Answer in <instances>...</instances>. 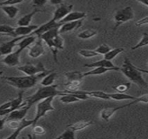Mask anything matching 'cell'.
I'll return each instance as SVG.
<instances>
[{
	"mask_svg": "<svg viewBox=\"0 0 148 139\" xmlns=\"http://www.w3.org/2000/svg\"><path fill=\"white\" fill-rule=\"evenodd\" d=\"M51 71H46L41 73H38L37 75L33 76H24V77H4V80L10 85L19 89V90H27L30 88L34 87L37 83L41 80L44 77H45L48 73H50Z\"/></svg>",
	"mask_w": 148,
	"mask_h": 139,
	"instance_id": "6da1fadb",
	"label": "cell"
},
{
	"mask_svg": "<svg viewBox=\"0 0 148 139\" xmlns=\"http://www.w3.org/2000/svg\"><path fill=\"white\" fill-rule=\"evenodd\" d=\"M120 72L128 78L131 82L135 84L140 88L146 89L148 88V84L145 82V80L143 78L142 72L138 71V67L134 66L129 58L125 57L124 60V63L122 66L120 67Z\"/></svg>",
	"mask_w": 148,
	"mask_h": 139,
	"instance_id": "7a4b0ae2",
	"label": "cell"
},
{
	"mask_svg": "<svg viewBox=\"0 0 148 139\" xmlns=\"http://www.w3.org/2000/svg\"><path fill=\"white\" fill-rule=\"evenodd\" d=\"M39 37L44 42H45V44H47V46L50 48L51 51L53 54L55 62H58V50H63L64 44V41L59 34V28H55L51 31H48L45 33L42 34Z\"/></svg>",
	"mask_w": 148,
	"mask_h": 139,
	"instance_id": "3957f363",
	"label": "cell"
},
{
	"mask_svg": "<svg viewBox=\"0 0 148 139\" xmlns=\"http://www.w3.org/2000/svg\"><path fill=\"white\" fill-rule=\"evenodd\" d=\"M58 84H52L50 86H41L38 89V91L32 94V96L28 97L25 100V105L29 106L30 108L38 102L50 97H56L60 96L62 91H58Z\"/></svg>",
	"mask_w": 148,
	"mask_h": 139,
	"instance_id": "277c9868",
	"label": "cell"
},
{
	"mask_svg": "<svg viewBox=\"0 0 148 139\" xmlns=\"http://www.w3.org/2000/svg\"><path fill=\"white\" fill-rule=\"evenodd\" d=\"M55 97H47L37 104V110H36V115L35 117L33 118L34 120V125L37 124L38 120L45 117L48 112L55 110V108L52 105V101Z\"/></svg>",
	"mask_w": 148,
	"mask_h": 139,
	"instance_id": "5b68a950",
	"label": "cell"
},
{
	"mask_svg": "<svg viewBox=\"0 0 148 139\" xmlns=\"http://www.w3.org/2000/svg\"><path fill=\"white\" fill-rule=\"evenodd\" d=\"M64 77L66 78V83L64 84L65 90L68 91H76L79 90L82 84V80L84 78L83 73L80 72H70L64 73Z\"/></svg>",
	"mask_w": 148,
	"mask_h": 139,
	"instance_id": "8992f818",
	"label": "cell"
},
{
	"mask_svg": "<svg viewBox=\"0 0 148 139\" xmlns=\"http://www.w3.org/2000/svg\"><path fill=\"white\" fill-rule=\"evenodd\" d=\"M133 18H134V12L131 6H126L123 9L117 11L113 16V20L115 23L113 31H116L121 25Z\"/></svg>",
	"mask_w": 148,
	"mask_h": 139,
	"instance_id": "52a82bcc",
	"label": "cell"
},
{
	"mask_svg": "<svg viewBox=\"0 0 148 139\" xmlns=\"http://www.w3.org/2000/svg\"><path fill=\"white\" fill-rule=\"evenodd\" d=\"M18 70L20 72H22L23 73H25V75H28V76L37 75L38 73L48 71V70H46L41 63H38L36 65L27 63V64H24L21 66H18Z\"/></svg>",
	"mask_w": 148,
	"mask_h": 139,
	"instance_id": "ba28073f",
	"label": "cell"
},
{
	"mask_svg": "<svg viewBox=\"0 0 148 139\" xmlns=\"http://www.w3.org/2000/svg\"><path fill=\"white\" fill-rule=\"evenodd\" d=\"M72 8L73 5L68 4H61L58 5V7L53 12V17L51 19L56 22H60L64 18H65L70 12H72Z\"/></svg>",
	"mask_w": 148,
	"mask_h": 139,
	"instance_id": "9c48e42d",
	"label": "cell"
},
{
	"mask_svg": "<svg viewBox=\"0 0 148 139\" xmlns=\"http://www.w3.org/2000/svg\"><path fill=\"white\" fill-rule=\"evenodd\" d=\"M26 36H22V37H14L13 39L8 41V42H5V43H3L0 44V57L1 56H7L9 54H11L14 49L15 46H17L18 43L23 39Z\"/></svg>",
	"mask_w": 148,
	"mask_h": 139,
	"instance_id": "30bf717a",
	"label": "cell"
},
{
	"mask_svg": "<svg viewBox=\"0 0 148 139\" xmlns=\"http://www.w3.org/2000/svg\"><path fill=\"white\" fill-rule=\"evenodd\" d=\"M62 25L63 24H61L60 22H56V21L51 19L47 23L38 26V28L37 30H35L31 35H34V36H37L38 37H39L42 34L45 33L48 31H51V30L55 29V28H60Z\"/></svg>",
	"mask_w": 148,
	"mask_h": 139,
	"instance_id": "8fae6325",
	"label": "cell"
},
{
	"mask_svg": "<svg viewBox=\"0 0 148 139\" xmlns=\"http://www.w3.org/2000/svg\"><path fill=\"white\" fill-rule=\"evenodd\" d=\"M45 48L43 45V40L38 37L37 41H35L30 47L28 50V54L32 58H38L40 56L45 54Z\"/></svg>",
	"mask_w": 148,
	"mask_h": 139,
	"instance_id": "7c38bea8",
	"label": "cell"
},
{
	"mask_svg": "<svg viewBox=\"0 0 148 139\" xmlns=\"http://www.w3.org/2000/svg\"><path fill=\"white\" fill-rule=\"evenodd\" d=\"M20 54H21V51L19 50H16L15 52H12L11 54L7 55L5 57V58L2 60V62L9 66V67H18L19 66V63H20Z\"/></svg>",
	"mask_w": 148,
	"mask_h": 139,
	"instance_id": "4fadbf2b",
	"label": "cell"
},
{
	"mask_svg": "<svg viewBox=\"0 0 148 139\" xmlns=\"http://www.w3.org/2000/svg\"><path fill=\"white\" fill-rule=\"evenodd\" d=\"M31 108L27 105H24L13 111H12L8 116H7V119L8 120H18V121H21L22 119H24L28 112V110Z\"/></svg>",
	"mask_w": 148,
	"mask_h": 139,
	"instance_id": "5bb4252c",
	"label": "cell"
},
{
	"mask_svg": "<svg viewBox=\"0 0 148 139\" xmlns=\"http://www.w3.org/2000/svg\"><path fill=\"white\" fill-rule=\"evenodd\" d=\"M34 125V120L33 119H27V118H24L20 121V123H19V126L17 129L14 130L13 133H12L10 136H8L6 138L7 139H10V138H17L18 136V135L20 134V132L25 129V128H28L30 126H33Z\"/></svg>",
	"mask_w": 148,
	"mask_h": 139,
	"instance_id": "9a60e30c",
	"label": "cell"
},
{
	"mask_svg": "<svg viewBox=\"0 0 148 139\" xmlns=\"http://www.w3.org/2000/svg\"><path fill=\"white\" fill-rule=\"evenodd\" d=\"M111 71H115V72H120V68L117 67V68H106V67H95L91 71L83 73L84 77H87V76H99V75H103L108 72Z\"/></svg>",
	"mask_w": 148,
	"mask_h": 139,
	"instance_id": "2e32d148",
	"label": "cell"
},
{
	"mask_svg": "<svg viewBox=\"0 0 148 139\" xmlns=\"http://www.w3.org/2000/svg\"><path fill=\"white\" fill-rule=\"evenodd\" d=\"M82 21H83V19L77 20V21H72V22H67V23L63 24L61 25V27L59 28V34L73 31L74 30L79 28L82 25Z\"/></svg>",
	"mask_w": 148,
	"mask_h": 139,
	"instance_id": "e0dca14e",
	"label": "cell"
},
{
	"mask_svg": "<svg viewBox=\"0 0 148 139\" xmlns=\"http://www.w3.org/2000/svg\"><path fill=\"white\" fill-rule=\"evenodd\" d=\"M86 17V13L83 12H70L65 18H64L60 23L64 24L67 22H72V21H77V20H81L84 19Z\"/></svg>",
	"mask_w": 148,
	"mask_h": 139,
	"instance_id": "ac0fdd59",
	"label": "cell"
},
{
	"mask_svg": "<svg viewBox=\"0 0 148 139\" xmlns=\"http://www.w3.org/2000/svg\"><path fill=\"white\" fill-rule=\"evenodd\" d=\"M38 28V25H28V26H18L15 28V35L17 37L22 36H29L31 35L35 30Z\"/></svg>",
	"mask_w": 148,
	"mask_h": 139,
	"instance_id": "d6986e66",
	"label": "cell"
},
{
	"mask_svg": "<svg viewBox=\"0 0 148 139\" xmlns=\"http://www.w3.org/2000/svg\"><path fill=\"white\" fill-rule=\"evenodd\" d=\"M36 37L37 36H34V35H29V36L25 37L23 39H21L19 41V43H18V44H17V46L18 48V50L22 52L25 48H29L36 41Z\"/></svg>",
	"mask_w": 148,
	"mask_h": 139,
	"instance_id": "ffe728a7",
	"label": "cell"
},
{
	"mask_svg": "<svg viewBox=\"0 0 148 139\" xmlns=\"http://www.w3.org/2000/svg\"><path fill=\"white\" fill-rule=\"evenodd\" d=\"M85 67H88V68H95V67H106V68H117V66H115L112 61L107 60L106 58L91 63H86L85 64Z\"/></svg>",
	"mask_w": 148,
	"mask_h": 139,
	"instance_id": "44dd1931",
	"label": "cell"
},
{
	"mask_svg": "<svg viewBox=\"0 0 148 139\" xmlns=\"http://www.w3.org/2000/svg\"><path fill=\"white\" fill-rule=\"evenodd\" d=\"M39 11L38 10H34L31 13H28L25 16H23L22 18H20L18 21V26H28V25H31V22L32 20V18L34 17V15L38 12Z\"/></svg>",
	"mask_w": 148,
	"mask_h": 139,
	"instance_id": "7402d4cb",
	"label": "cell"
},
{
	"mask_svg": "<svg viewBox=\"0 0 148 139\" xmlns=\"http://www.w3.org/2000/svg\"><path fill=\"white\" fill-rule=\"evenodd\" d=\"M109 97L111 100H115V101H123V100H134L136 97L125 93L122 92H115V93H108Z\"/></svg>",
	"mask_w": 148,
	"mask_h": 139,
	"instance_id": "603a6c76",
	"label": "cell"
},
{
	"mask_svg": "<svg viewBox=\"0 0 148 139\" xmlns=\"http://www.w3.org/2000/svg\"><path fill=\"white\" fill-rule=\"evenodd\" d=\"M1 9L6 14V16L12 19L15 18L19 12L18 8L16 7L15 5H3L1 6Z\"/></svg>",
	"mask_w": 148,
	"mask_h": 139,
	"instance_id": "cb8c5ba5",
	"label": "cell"
},
{
	"mask_svg": "<svg viewBox=\"0 0 148 139\" xmlns=\"http://www.w3.org/2000/svg\"><path fill=\"white\" fill-rule=\"evenodd\" d=\"M119 110V107H115V108H105L100 111V117L102 120L108 122L111 117L115 114L116 111Z\"/></svg>",
	"mask_w": 148,
	"mask_h": 139,
	"instance_id": "d4e9b609",
	"label": "cell"
},
{
	"mask_svg": "<svg viewBox=\"0 0 148 139\" xmlns=\"http://www.w3.org/2000/svg\"><path fill=\"white\" fill-rule=\"evenodd\" d=\"M60 102L64 104H72V103H77L80 101L79 98H78L75 95L71 94V93H64L62 91L60 97H59Z\"/></svg>",
	"mask_w": 148,
	"mask_h": 139,
	"instance_id": "484cf974",
	"label": "cell"
},
{
	"mask_svg": "<svg viewBox=\"0 0 148 139\" xmlns=\"http://www.w3.org/2000/svg\"><path fill=\"white\" fill-rule=\"evenodd\" d=\"M92 124H93V121H79V122H77L73 124L68 125L67 127H69L70 129H71L72 130H74L76 132V131L84 129Z\"/></svg>",
	"mask_w": 148,
	"mask_h": 139,
	"instance_id": "4316f807",
	"label": "cell"
},
{
	"mask_svg": "<svg viewBox=\"0 0 148 139\" xmlns=\"http://www.w3.org/2000/svg\"><path fill=\"white\" fill-rule=\"evenodd\" d=\"M57 77V73L53 71H51L50 73H48L45 77H44L41 81H40V84L42 86H50V85H52L54 81H55V78Z\"/></svg>",
	"mask_w": 148,
	"mask_h": 139,
	"instance_id": "83f0119b",
	"label": "cell"
},
{
	"mask_svg": "<svg viewBox=\"0 0 148 139\" xmlns=\"http://www.w3.org/2000/svg\"><path fill=\"white\" fill-rule=\"evenodd\" d=\"M85 94L88 95L90 97H96L103 100H111L107 92H104L101 91H84Z\"/></svg>",
	"mask_w": 148,
	"mask_h": 139,
	"instance_id": "f1b7e54d",
	"label": "cell"
},
{
	"mask_svg": "<svg viewBox=\"0 0 148 139\" xmlns=\"http://www.w3.org/2000/svg\"><path fill=\"white\" fill-rule=\"evenodd\" d=\"M0 35L16 37L15 28L10 25H0Z\"/></svg>",
	"mask_w": 148,
	"mask_h": 139,
	"instance_id": "f546056e",
	"label": "cell"
},
{
	"mask_svg": "<svg viewBox=\"0 0 148 139\" xmlns=\"http://www.w3.org/2000/svg\"><path fill=\"white\" fill-rule=\"evenodd\" d=\"M138 103H145V104H147L148 103V93L144 94V95H142V96H140L138 97H136L134 100H132V102H130L127 104H125V105H122V106H119V110L130 107V106H132V105H133L135 104H138Z\"/></svg>",
	"mask_w": 148,
	"mask_h": 139,
	"instance_id": "4dcf8cb0",
	"label": "cell"
},
{
	"mask_svg": "<svg viewBox=\"0 0 148 139\" xmlns=\"http://www.w3.org/2000/svg\"><path fill=\"white\" fill-rule=\"evenodd\" d=\"M97 33H98V31L94 29H86L78 34V38L85 39V40L89 39V38H92L94 36H96Z\"/></svg>",
	"mask_w": 148,
	"mask_h": 139,
	"instance_id": "1f68e13d",
	"label": "cell"
},
{
	"mask_svg": "<svg viewBox=\"0 0 148 139\" xmlns=\"http://www.w3.org/2000/svg\"><path fill=\"white\" fill-rule=\"evenodd\" d=\"M123 51H125L124 48H115V49H112L109 52H107L106 55H104V58L112 61V59H114L119 54L122 53Z\"/></svg>",
	"mask_w": 148,
	"mask_h": 139,
	"instance_id": "d6a6232c",
	"label": "cell"
},
{
	"mask_svg": "<svg viewBox=\"0 0 148 139\" xmlns=\"http://www.w3.org/2000/svg\"><path fill=\"white\" fill-rule=\"evenodd\" d=\"M57 138L58 139H75L76 138L75 131L70 129L69 127H66L65 130L61 135H59Z\"/></svg>",
	"mask_w": 148,
	"mask_h": 139,
	"instance_id": "836d02e7",
	"label": "cell"
},
{
	"mask_svg": "<svg viewBox=\"0 0 148 139\" xmlns=\"http://www.w3.org/2000/svg\"><path fill=\"white\" fill-rule=\"evenodd\" d=\"M146 45H148V33L145 32V33H143V37H142L141 40L136 45L132 47V50H135L137 49H140V48L145 47Z\"/></svg>",
	"mask_w": 148,
	"mask_h": 139,
	"instance_id": "e575fe53",
	"label": "cell"
},
{
	"mask_svg": "<svg viewBox=\"0 0 148 139\" xmlns=\"http://www.w3.org/2000/svg\"><path fill=\"white\" fill-rule=\"evenodd\" d=\"M79 54L84 57H86V58H90V57H96V56H99V54L95 50H80L79 51Z\"/></svg>",
	"mask_w": 148,
	"mask_h": 139,
	"instance_id": "d590c367",
	"label": "cell"
},
{
	"mask_svg": "<svg viewBox=\"0 0 148 139\" xmlns=\"http://www.w3.org/2000/svg\"><path fill=\"white\" fill-rule=\"evenodd\" d=\"M131 87V83H127V84H119V85H115L112 87V89L114 91H116L117 92H122L125 93Z\"/></svg>",
	"mask_w": 148,
	"mask_h": 139,
	"instance_id": "8d00e7d4",
	"label": "cell"
},
{
	"mask_svg": "<svg viewBox=\"0 0 148 139\" xmlns=\"http://www.w3.org/2000/svg\"><path fill=\"white\" fill-rule=\"evenodd\" d=\"M112 50V48L108 45V44H100L99 47H97L95 49V50L99 54V55H106L107 52H109L110 50Z\"/></svg>",
	"mask_w": 148,
	"mask_h": 139,
	"instance_id": "74e56055",
	"label": "cell"
},
{
	"mask_svg": "<svg viewBox=\"0 0 148 139\" xmlns=\"http://www.w3.org/2000/svg\"><path fill=\"white\" fill-rule=\"evenodd\" d=\"M32 132H33V134H35V135L41 136V135H44V134L45 133V129L43 126H41V125L35 124V125H33Z\"/></svg>",
	"mask_w": 148,
	"mask_h": 139,
	"instance_id": "f35d334b",
	"label": "cell"
},
{
	"mask_svg": "<svg viewBox=\"0 0 148 139\" xmlns=\"http://www.w3.org/2000/svg\"><path fill=\"white\" fill-rule=\"evenodd\" d=\"M24 1V0H5V1L0 3V6L3 5H15L18 4H20Z\"/></svg>",
	"mask_w": 148,
	"mask_h": 139,
	"instance_id": "ab89813d",
	"label": "cell"
},
{
	"mask_svg": "<svg viewBox=\"0 0 148 139\" xmlns=\"http://www.w3.org/2000/svg\"><path fill=\"white\" fill-rule=\"evenodd\" d=\"M47 2H48V0H32V5L34 7L38 8V7H43Z\"/></svg>",
	"mask_w": 148,
	"mask_h": 139,
	"instance_id": "60d3db41",
	"label": "cell"
},
{
	"mask_svg": "<svg viewBox=\"0 0 148 139\" xmlns=\"http://www.w3.org/2000/svg\"><path fill=\"white\" fill-rule=\"evenodd\" d=\"M136 26H141V25H148V17H145L142 19H139L136 22Z\"/></svg>",
	"mask_w": 148,
	"mask_h": 139,
	"instance_id": "b9f144b4",
	"label": "cell"
},
{
	"mask_svg": "<svg viewBox=\"0 0 148 139\" xmlns=\"http://www.w3.org/2000/svg\"><path fill=\"white\" fill-rule=\"evenodd\" d=\"M7 122V116H5L3 118H0V130H2L5 127V125L6 124Z\"/></svg>",
	"mask_w": 148,
	"mask_h": 139,
	"instance_id": "7bdbcfd3",
	"label": "cell"
},
{
	"mask_svg": "<svg viewBox=\"0 0 148 139\" xmlns=\"http://www.w3.org/2000/svg\"><path fill=\"white\" fill-rule=\"evenodd\" d=\"M49 2L52 5H59L63 4V0H49Z\"/></svg>",
	"mask_w": 148,
	"mask_h": 139,
	"instance_id": "ee69618b",
	"label": "cell"
},
{
	"mask_svg": "<svg viewBox=\"0 0 148 139\" xmlns=\"http://www.w3.org/2000/svg\"><path fill=\"white\" fill-rule=\"evenodd\" d=\"M136 1H138V2L141 3L142 5H144L148 7V0H136Z\"/></svg>",
	"mask_w": 148,
	"mask_h": 139,
	"instance_id": "f6af8a7d",
	"label": "cell"
},
{
	"mask_svg": "<svg viewBox=\"0 0 148 139\" xmlns=\"http://www.w3.org/2000/svg\"><path fill=\"white\" fill-rule=\"evenodd\" d=\"M138 71L141 72L142 73H146V74H148V71H146V70H143V69H140V68H138Z\"/></svg>",
	"mask_w": 148,
	"mask_h": 139,
	"instance_id": "bcb514c9",
	"label": "cell"
},
{
	"mask_svg": "<svg viewBox=\"0 0 148 139\" xmlns=\"http://www.w3.org/2000/svg\"><path fill=\"white\" fill-rule=\"evenodd\" d=\"M3 75V72H1V71H0V77H1Z\"/></svg>",
	"mask_w": 148,
	"mask_h": 139,
	"instance_id": "7dc6e473",
	"label": "cell"
},
{
	"mask_svg": "<svg viewBox=\"0 0 148 139\" xmlns=\"http://www.w3.org/2000/svg\"><path fill=\"white\" fill-rule=\"evenodd\" d=\"M147 62H148V60H147Z\"/></svg>",
	"mask_w": 148,
	"mask_h": 139,
	"instance_id": "c3c4849f",
	"label": "cell"
},
{
	"mask_svg": "<svg viewBox=\"0 0 148 139\" xmlns=\"http://www.w3.org/2000/svg\"><path fill=\"white\" fill-rule=\"evenodd\" d=\"M0 7H1V6H0Z\"/></svg>",
	"mask_w": 148,
	"mask_h": 139,
	"instance_id": "681fc988",
	"label": "cell"
}]
</instances>
